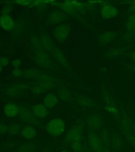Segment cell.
<instances>
[{"instance_id": "4dcf8cb0", "label": "cell", "mask_w": 135, "mask_h": 152, "mask_svg": "<svg viewBox=\"0 0 135 152\" xmlns=\"http://www.w3.org/2000/svg\"><path fill=\"white\" fill-rule=\"evenodd\" d=\"M8 131V125L5 123H0V136H3L7 134Z\"/></svg>"}, {"instance_id": "7bdbcfd3", "label": "cell", "mask_w": 135, "mask_h": 152, "mask_svg": "<svg viewBox=\"0 0 135 152\" xmlns=\"http://www.w3.org/2000/svg\"><path fill=\"white\" fill-rule=\"evenodd\" d=\"M61 152H69V151L67 150H62Z\"/></svg>"}, {"instance_id": "2e32d148", "label": "cell", "mask_w": 135, "mask_h": 152, "mask_svg": "<svg viewBox=\"0 0 135 152\" xmlns=\"http://www.w3.org/2000/svg\"><path fill=\"white\" fill-rule=\"evenodd\" d=\"M123 140L121 136L118 134L113 133L110 135V148L114 151H119L123 147Z\"/></svg>"}, {"instance_id": "9c48e42d", "label": "cell", "mask_w": 135, "mask_h": 152, "mask_svg": "<svg viewBox=\"0 0 135 152\" xmlns=\"http://www.w3.org/2000/svg\"><path fill=\"white\" fill-rule=\"evenodd\" d=\"M101 16L105 20H110L116 18L119 11L116 7L112 4H104L100 10Z\"/></svg>"}, {"instance_id": "52a82bcc", "label": "cell", "mask_w": 135, "mask_h": 152, "mask_svg": "<svg viewBox=\"0 0 135 152\" xmlns=\"http://www.w3.org/2000/svg\"><path fill=\"white\" fill-rule=\"evenodd\" d=\"M38 80L37 85L41 88L43 93L51 89L55 86V79L47 74H40Z\"/></svg>"}, {"instance_id": "277c9868", "label": "cell", "mask_w": 135, "mask_h": 152, "mask_svg": "<svg viewBox=\"0 0 135 152\" xmlns=\"http://www.w3.org/2000/svg\"><path fill=\"white\" fill-rule=\"evenodd\" d=\"M88 147L92 152H102L104 145L100 140L98 134L93 131H89L87 134Z\"/></svg>"}, {"instance_id": "f35d334b", "label": "cell", "mask_w": 135, "mask_h": 152, "mask_svg": "<svg viewBox=\"0 0 135 152\" xmlns=\"http://www.w3.org/2000/svg\"><path fill=\"white\" fill-rule=\"evenodd\" d=\"M130 57L133 61L135 62V51L131 53L130 54Z\"/></svg>"}, {"instance_id": "44dd1931", "label": "cell", "mask_w": 135, "mask_h": 152, "mask_svg": "<svg viewBox=\"0 0 135 152\" xmlns=\"http://www.w3.org/2000/svg\"><path fill=\"white\" fill-rule=\"evenodd\" d=\"M40 40L44 50L52 52V50L55 49L53 41L47 35H42L40 38Z\"/></svg>"}, {"instance_id": "5bb4252c", "label": "cell", "mask_w": 135, "mask_h": 152, "mask_svg": "<svg viewBox=\"0 0 135 152\" xmlns=\"http://www.w3.org/2000/svg\"><path fill=\"white\" fill-rule=\"evenodd\" d=\"M28 88L26 84H14L6 89V93L11 97H16Z\"/></svg>"}, {"instance_id": "83f0119b", "label": "cell", "mask_w": 135, "mask_h": 152, "mask_svg": "<svg viewBox=\"0 0 135 152\" xmlns=\"http://www.w3.org/2000/svg\"><path fill=\"white\" fill-rule=\"evenodd\" d=\"M70 146L73 152H81L85 147V146L82 142V140L72 142Z\"/></svg>"}, {"instance_id": "e0dca14e", "label": "cell", "mask_w": 135, "mask_h": 152, "mask_svg": "<svg viewBox=\"0 0 135 152\" xmlns=\"http://www.w3.org/2000/svg\"><path fill=\"white\" fill-rule=\"evenodd\" d=\"M59 102V98L53 93H48L43 99V104L48 109H52L57 106Z\"/></svg>"}, {"instance_id": "1f68e13d", "label": "cell", "mask_w": 135, "mask_h": 152, "mask_svg": "<svg viewBox=\"0 0 135 152\" xmlns=\"http://www.w3.org/2000/svg\"><path fill=\"white\" fill-rule=\"evenodd\" d=\"M12 76L15 78H18L23 75V71L20 68H14L12 71Z\"/></svg>"}, {"instance_id": "3957f363", "label": "cell", "mask_w": 135, "mask_h": 152, "mask_svg": "<svg viewBox=\"0 0 135 152\" xmlns=\"http://www.w3.org/2000/svg\"><path fill=\"white\" fill-rule=\"evenodd\" d=\"M83 125L81 124H76L72 126L66 134L64 138V143L70 145L72 142L81 141L83 138Z\"/></svg>"}, {"instance_id": "f6af8a7d", "label": "cell", "mask_w": 135, "mask_h": 152, "mask_svg": "<svg viewBox=\"0 0 135 152\" xmlns=\"http://www.w3.org/2000/svg\"></svg>"}, {"instance_id": "ee69618b", "label": "cell", "mask_w": 135, "mask_h": 152, "mask_svg": "<svg viewBox=\"0 0 135 152\" xmlns=\"http://www.w3.org/2000/svg\"><path fill=\"white\" fill-rule=\"evenodd\" d=\"M49 152V150H43V151H42V152Z\"/></svg>"}, {"instance_id": "d590c367", "label": "cell", "mask_w": 135, "mask_h": 152, "mask_svg": "<svg viewBox=\"0 0 135 152\" xmlns=\"http://www.w3.org/2000/svg\"><path fill=\"white\" fill-rule=\"evenodd\" d=\"M12 10V6H11L9 5H5V7H3L2 10V15L9 14L10 12H11Z\"/></svg>"}, {"instance_id": "603a6c76", "label": "cell", "mask_w": 135, "mask_h": 152, "mask_svg": "<svg viewBox=\"0 0 135 152\" xmlns=\"http://www.w3.org/2000/svg\"><path fill=\"white\" fill-rule=\"evenodd\" d=\"M52 54L55 57V59L59 62L60 64L64 66H68V62L64 54L59 49L55 48L52 51Z\"/></svg>"}, {"instance_id": "7c38bea8", "label": "cell", "mask_w": 135, "mask_h": 152, "mask_svg": "<svg viewBox=\"0 0 135 152\" xmlns=\"http://www.w3.org/2000/svg\"><path fill=\"white\" fill-rule=\"evenodd\" d=\"M31 110L37 119H42L47 118L49 115V109L42 104H36L31 107Z\"/></svg>"}, {"instance_id": "74e56055", "label": "cell", "mask_w": 135, "mask_h": 152, "mask_svg": "<svg viewBox=\"0 0 135 152\" xmlns=\"http://www.w3.org/2000/svg\"><path fill=\"white\" fill-rule=\"evenodd\" d=\"M118 51H119L118 50H112L111 53H110V56H118Z\"/></svg>"}, {"instance_id": "6da1fadb", "label": "cell", "mask_w": 135, "mask_h": 152, "mask_svg": "<svg viewBox=\"0 0 135 152\" xmlns=\"http://www.w3.org/2000/svg\"><path fill=\"white\" fill-rule=\"evenodd\" d=\"M120 127L127 140L135 149V121L125 115L121 119Z\"/></svg>"}, {"instance_id": "cb8c5ba5", "label": "cell", "mask_w": 135, "mask_h": 152, "mask_svg": "<svg viewBox=\"0 0 135 152\" xmlns=\"http://www.w3.org/2000/svg\"><path fill=\"white\" fill-rule=\"evenodd\" d=\"M21 126L18 123H12L8 125L7 134L11 136H16L20 134Z\"/></svg>"}, {"instance_id": "30bf717a", "label": "cell", "mask_w": 135, "mask_h": 152, "mask_svg": "<svg viewBox=\"0 0 135 152\" xmlns=\"http://www.w3.org/2000/svg\"><path fill=\"white\" fill-rule=\"evenodd\" d=\"M20 135L25 140H33L38 135V131L33 125H26L22 127Z\"/></svg>"}, {"instance_id": "4316f807", "label": "cell", "mask_w": 135, "mask_h": 152, "mask_svg": "<svg viewBox=\"0 0 135 152\" xmlns=\"http://www.w3.org/2000/svg\"><path fill=\"white\" fill-rule=\"evenodd\" d=\"M59 99L64 102H67L70 99V94L66 89H61L58 91V96Z\"/></svg>"}, {"instance_id": "ba28073f", "label": "cell", "mask_w": 135, "mask_h": 152, "mask_svg": "<svg viewBox=\"0 0 135 152\" xmlns=\"http://www.w3.org/2000/svg\"><path fill=\"white\" fill-rule=\"evenodd\" d=\"M86 123L90 131L95 132L100 131L103 125L102 117L98 114H91L87 118Z\"/></svg>"}, {"instance_id": "f1b7e54d", "label": "cell", "mask_w": 135, "mask_h": 152, "mask_svg": "<svg viewBox=\"0 0 135 152\" xmlns=\"http://www.w3.org/2000/svg\"><path fill=\"white\" fill-rule=\"evenodd\" d=\"M31 42L36 51H43L44 50L41 43L40 39L37 38L36 36H33L31 37Z\"/></svg>"}, {"instance_id": "d6986e66", "label": "cell", "mask_w": 135, "mask_h": 152, "mask_svg": "<svg viewBox=\"0 0 135 152\" xmlns=\"http://www.w3.org/2000/svg\"><path fill=\"white\" fill-rule=\"evenodd\" d=\"M37 149V145L34 142L28 141L19 145L17 148L18 152H35Z\"/></svg>"}, {"instance_id": "8992f818", "label": "cell", "mask_w": 135, "mask_h": 152, "mask_svg": "<svg viewBox=\"0 0 135 152\" xmlns=\"http://www.w3.org/2000/svg\"><path fill=\"white\" fill-rule=\"evenodd\" d=\"M70 31L71 28L68 24H61L54 28L53 35L56 40L62 42L69 37Z\"/></svg>"}, {"instance_id": "9a60e30c", "label": "cell", "mask_w": 135, "mask_h": 152, "mask_svg": "<svg viewBox=\"0 0 135 152\" xmlns=\"http://www.w3.org/2000/svg\"><path fill=\"white\" fill-rule=\"evenodd\" d=\"M0 26L5 31H11L15 26V22L9 14L2 15L0 17Z\"/></svg>"}, {"instance_id": "4fadbf2b", "label": "cell", "mask_w": 135, "mask_h": 152, "mask_svg": "<svg viewBox=\"0 0 135 152\" xmlns=\"http://www.w3.org/2000/svg\"><path fill=\"white\" fill-rule=\"evenodd\" d=\"M3 112L5 116L7 118H14L19 115L20 106L14 102H9L5 105Z\"/></svg>"}, {"instance_id": "ab89813d", "label": "cell", "mask_w": 135, "mask_h": 152, "mask_svg": "<svg viewBox=\"0 0 135 152\" xmlns=\"http://www.w3.org/2000/svg\"><path fill=\"white\" fill-rule=\"evenodd\" d=\"M81 152H92L91 151V150L89 149V147H86L85 146L83 148V150Z\"/></svg>"}, {"instance_id": "7402d4cb", "label": "cell", "mask_w": 135, "mask_h": 152, "mask_svg": "<svg viewBox=\"0 0 135 152\" xmlns=\"http://www.w3.org/2000/svg\"><path fill=\"white\" fill-rule=\"evenodd\" d=\"M100 140L102 142V145L104 147H110V135L109 132L106 129H101L98 134Z\"/></svg>"}, {"instance_id": "b9f144b4", "label": "cell", "mask_w": 135, "mask_h": 152, "mask_svg": "<svg viewBox=\"0 0 135 152\" xmlns=\"http://www.w3.org/2000/svg\"><path fill=\"white\" fill-rule=\"evenodd\" d=\"M3 69V66L0 64V73L2 72Z\"/></svg>"}, {"instance_id": "d4e9b609", "label": "cell", "mask_w": 135, "mask_h": 152, "mask_svg": "<svg viewBox=\"0 0 135 152\" xmlns=\"http://www.w3.org/2000/svg\"><path fill=\"white\" fill-rule=\"evenodd\" d=\"M126 29L129 33L135 31V14L130 15L127 20L126 23Z\"/></svg>"}, {"instance_id": "7a4b0ae2", "label": "cell", "mask_w": 135, "mask_h": 152, "mask_svg": "<svg viewBox=\"0 0 135 152\" xmlns=\"http://www.w3.org/2000/svg\"><path fill=\"white\" fill-rule=\"evenodd\" d=\"M45 128V131L50 135L58 137L66 132V125L61 118H53L48 121Z\"/></svg>"}, {"instance_id": "8d00e7d4", "label": "cell", "mask_w": 135, "mask_h": 152, "mask_svg": "<svg viewBox=\"0 0 135 152\" xmlns=\"http://www.w3.org/2000/svg\"><path fill=\"white\" fill-rule=\"evenodd\" d=\"M11 64L14 68H19L21 66V60L19 59L13 60L11 62Z\"/></svg>"}, {"instance_id": "d6a6232c", "label": "cell", "mask_w": 135, "mask_h": 152, "mask_svg": "<svg viewBox=\"0 0 135 152\" xmlns=\"http://www.w3.org/2000/svg\"><path fill=\"white\" fill-rule=\"evenodd\" d=\"M32 90V92L33 94L35 95H41L43 93L42 90L41 89V88L38 85L33 86V87L32 88V90Z\"/></svg>"}, {"instance_id": "ffe728a7", "label": "cell", "mask_w": 135, "mask_h": 152, "mask_svg": "<svg viewBox=\"0 0 135 152\" xmlns=\"http://www.w3.org/2000/svg\"><path fill=\"white\" fill-rule=\"evenodd\" d=\"M117 33L115 32L108 31L102 33L99 37V42L102 45H107L111 42L116 38Z\"/></svg>"}, {"instance_id": "e575fe53", "label": "cell", "mask_w": 135, "mask_h": 152, "mask_svg": "<svg viewBox=\"0 0 135 152\" xmlns=\"http://www.w3.org/2000/svg\"><path fill=\"white\" fill-rule=\"evenodd\" d=\"M9 60L7 57H2L0 58V64L3 66H7L9 64Z\"/></svg>"}, {"instance_id": "5b68a950", "label": "cell", "mask_w": 135, "mask_h": 152, "mask_svg": "<svg viewBox=\"0 0 135 152\" xmlns=\"http://www.w3.org/2000/svg\"><path fill=\"white\" fill-rule=\"evenodd\" d=\"M19 116L21 121L26 125H36L38 124V119L34 116L31 109L25 106H20Z\"/></svg>"}, {"instance_id": "60d3db41", "label": "cell", "mask_w": 135, "mask_h": 152, "mask_svg": "<svg viewBox=\"0 0 135 152\" xmlns=\"http://www.w3.org/2000/svg\"><path fill=\"white\" fill-rule=\"evenodd\" d=\"M102 152H111L110 147H104Z\"/></svg>"}, {"instance_id": "8fae6325", "label": "cell", "mask_w": 135, "mask_h": 152, "mask_svg": "<svg viewBox=\"0 0 135 152\" xmlns=\"http://www.w3.org/2000/svg\"><path fill=\"white\" fill-rule=\"evenodd\" d=\"M34 60L37 64L43 68H50L51 66V62L49 58L43 51H36Z\"/></svg>"}, {"instance_id": "484cf974", "label": "cell", "mask_w": 135, "mask_h": 152, "mask_svg": "<svg viewBox=\"0 0 135 152\" xmlns=\"http://www.w3.org/2000/svg\"><path fill=\"white\" fill-rule=\"evenodd\" d=\"M39 71L34 69H26L23 71V75L24 77L28 79H38L40 76Z\"/></svg>"}, {"instance_id": "f546056e", "label": "cell", "mask_w": 135, "mask_h": 152, "mask_svg": "<svg viewBox=\"0 0 135 152\" xmlns=\"http://www.w3.org/2000/svg\"><path fill=\"white\" fill-rule=\"evenodd\" d=\"M79 103L82 107H89L92 104V101L87 97H81L79 99Z\"/></svg>"}, {"instance_id": "ac0fdd59", "label": "cell", "mask_w": 135, "mask_h": 152, "mask_svg": "<svg viewBox=\"0 0 135 152\" xmlns=\"http://www.w3.org/2000/svg\"><path fill=\"white\" fill-rule=\"evenodd\" d=\"M66 19L64 13L59 11L55 10L50 13L48 17V20L52 24H58L61 23Z\"/></svg>"}, {"instance_id": "836d02e7", "label": "cell", "mask_w": 135, "mask_h": 152, "mask_svg": "<svg viewBox=\"0 0 135 152\" xmlns=\"http://www.w3.org/2000/svg\"><path fill=\"white\" fill-rule=\"evenodd\" d=\"M107 110L108 112L114 114V115H117L118 113V110L115 106L114 105H111V106H108L107 107Z\"/></svg>"}]
</instances>
